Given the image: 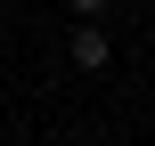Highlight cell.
<instances>
[{"label":"cell","instance_id":"obj_1","mask_svg":"<svg viewBox=\"0 0 155 146\" xmlns=\"http://www.w3.org/2000/svg\"><path fill=\"white\" fill-rule=\"evenodd\" d=\"M65 57H74V65H82V73H98V65H106V57H114V41H106V33H98V24H74V33H65Z\"/></svg>","mask_w":155,"mask_h":146},{"label":"cell","instance_id":"obj_2","mask_svg":"<svg viewBox=\"0 0 155 146\" xmlns=\"http://www.w3.org/2000/svg\"><path fill=\"white\" fill-rule=\"evenodd\" d=\"M65 8H82V16H98V8H106V0H65Z\"/></svg>","mask_w":155,"mask_h":146}]
</instances>
